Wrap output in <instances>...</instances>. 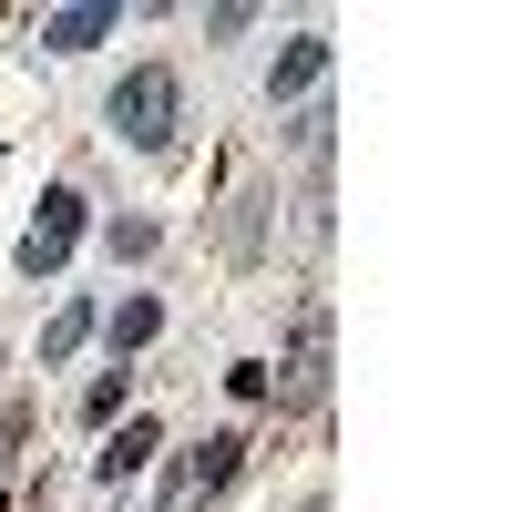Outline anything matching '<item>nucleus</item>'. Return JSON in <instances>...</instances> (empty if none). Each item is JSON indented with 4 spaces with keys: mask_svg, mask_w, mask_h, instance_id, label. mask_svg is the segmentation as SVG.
I'll return each instance as SVG.
<instances>
[{
    "mask_svg": "<svg viewBox=\"0 0 512 512\" xmlns=\"http://www.w3.org/2000/svg\"><path fill=\"white\" fill-rule=\"evenodd\" d=\"M175 123H185V82L164 72V62H144V72L113 82V134H123V144L164 154V144H175Z\"/></svg>",
    "mask_w": 512,
    "mask_h": 512,
    "instance_id": "1",
    "label": "nucleus"
},
{
    "mask_svg": "<svg viewBox=\"0 0 512 512\" xmlns=\"http://www.w3.org/2000/svg\"><path fill=\"white\" fill-rule=\"evenodd\" d=\"M82 246V195H41V216L21 226V277H62V256Z\"/></svg>",
    "mask_w": 512,
    "mask_h": 512,
    "instance_id": "2",
    "label": "nucleus"
},
{
    "mask_svg": "<svg viewBox=\"0 0 512 512\" xmlns=\"http://www.w3.org/2000/svg\"><path fill=\"white\" fill-rule=\"evenodd\" d=\"M236 461H246V441H236V431H216V441H205L195 461H175V482H164V502L185 512V502H205V492H226V482H236Z\"/></svg>",
    "mask_w": 512,
    "mask_h": 512,
    "instance_id": "3",
    "label": "nucleus"
},
{
    "mask_svg": "<svg viewBox=\"0 0 512 512\" xmlns=\"http://www.w3.org/2000/svg\"><path fill=\"white\" fill-rule=\"evenodd\" d=\"M318 72H328V41H318V31H297L287 52H277V72H267V82H277V103H287V93H308Z\"/></svg>",
    "mask_w": 512,
    "mask_h": 512,
    "instance_id": "4",
    "label": "nucleus"
},
{
    "mask_svg": "<svg viewBox=\"0 0 512 512\" xmlns=\"http://www.w3.org/2000/svg\"><path fill=\"white\" fill-rule=\"evenodd\" d=\"M328 379V308H297V400Z\"/></svg>",
    "mask_w": 512,
    "mask_h": 512,
    "instance_id": "5",
    "label": "nucleus"
},
{
    "mask_svg": "<svg viewBox=\"0 0 512 512\" xmlns=\"http://www.w3.org/2000/svg\"><path fill=\"white\" fill-rule=\"evenodd\" d=\"M103 31H113V11H52V21H41V41H52V52H93Z\"/></svg>",
    "mask_w": 512,
    "mask_h": 512,
    "instance_id": "6",
    "label": "nucleus"
},
{
    "mask_svg": "<svg viewBox=\"0 0 512 512\" xmlns=\"http://www.w3.org/2000/svg\"><path fill=\"white\" fill-rule=\"evenodd\" d=\"M144 451H154V420H123V441L103 451V482H123V472H144Z\"/></svg>",
    "mask_w": 512,
    "mask_h": 512,
    "instance_id": "7",
    "label": "nucleus"
},
{
    "mask_svg": "<svg viewBox=\"0 0 512 512\" xmlns=\"http://www.w3.org/2000/svg\"><path fill=\"white\" fill-rule=\"evenodd\" d=\"M154 328H164V308H154V297H123V308H113V349H144Z\"/></svg>",
    "mask_w": 512,
    "mask_h": 512,
    "instance_id": "8",
    "label": "nucleus"
},
{
    "mask_svg": "<svg viewBox=\"0 0 512 512\" xmlns=\"http://www.w3.org/2000/svg\"><path fill=\"white\" fill-rule=\"evenodd\" d=\"M82 338H93V308H62L52 328H41V359H72V349H82Z\"/></svg>",
    "mask_w": 512,
    "mask_h": 512,
    "instance_id": "9",
    "label": "nucleus"
},
{
    "mask_svg": "<svg viewBox=\"0 0 512 512\" xmlns=\"http://www.w3.org/2000/svg\"><path fill=\"white\" fill-rule=\"evenodd\" d=\"M256 236H267V195H236V216H226V246L256 256Z\"/></svg>",
    "mask_w": 512,
    "mask_h": 512,
    "instance_id": "10",
    "label": "nucleus"
},
{
    "mask_svg": "<svg viewBox=\"0 0 512 512\" xmlns=\"http://www.w3.org/2000/svg\"><path fill=\"white\" fill-rule=\"evenodd\" d=\"M21 441H31V410L11 400V410H0V472H11V461H21Z\"/></svg>",
    "mask_w": 512,
    "mask_h": 512,
    "instance_id": "11",
    "label": "nucleus"
}]
</instances>
